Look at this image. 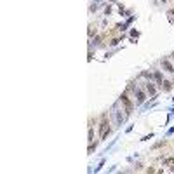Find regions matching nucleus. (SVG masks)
Wrapping results in <instances>:
<instances>
[{"label":"nucleus","mask_w":174,"mask_h":174,"mask_svg":"<svg viewBox=\"0 0 174 174\" xmlns=\"http://www.w3.org/2000/svg\"><path fill=\"white\" fill-rule=\"evenodd\" d=\"M146 91H148V94H150V96H155V94H157V89H155V85H153L152 80H148V82H146Z\"/></svg>","instance_id":"3"},{"label":"nucleus","mask_w":174,"mask_h":174,"mask_svg":"<svg viewBox=\"0 0 174 174\" xmlns=\"http://www.w3.org/2000/svg\"><path fill=\"white\" fill-rule=\"evenodd\" d=\"M160 2H164V4H166V2H167V0H160Z\"/></svg>","instance_id":"10"},{"label":"nucleus","mask_w":174,"mask_h":174,"mask_svg":"<svg viewBox=\"0 0 174 174\" xmlns=\"http://www.w3.org/2000/svg\"><path fill=\"white\" fill-rule=\"evenodd\" d=\"M174 164V157H169V159H164V166H172Z\"/></svg>","instance_id":"8"},{"label":"nucleus","mask_w":174,"mask_h":174,"mask_svg":"<svg viewBox=\"0 0 174 174\" xmlns=\"http://www.w3.org/2000/svg\"><path fill=\"white\" fill-rule=\"evenodd\" d=\"M171 172H174V164H172V166H171Z\"/></svg>","instance_id":"9"},{"label":"nucleus","mask_w":174,"mask_h":174,"mask_svg":"<svg viewBox=\"0 0 174 174\" xmlns=\"http://www.w3.org/2000/svg\"><path fill=\"white\" fill-rule=\"evenodd\" d=\"M162 89H164V91H171V89H172V82L164 80V82H162Z\"/></svg>","instance_id":"7"},{"label":"nucleus","mask_w":174,"mask_h":174,"mask_svg":"<svg viewBox=\"0 0 174 174\" xmlns=\"http://www.w3.org/2000/svg\"><path fill=\"white\" fill-rule=\"evenodd\" d=\"M162 66L166 68L167 73H174V68H172V65L169 63V59H162Z\"/></svg>","instance_id":"5"},{"label":"nucleus","mask_w":174,"mask_h":174,"mask_svg":"<svg viewBox=\"0 0 174 174\" xmlns=\"http://www.w3.org/2000/svg\"><path fill=\"white\" fill-rule=\"evenodd\" d=\"M153 79H155V82H157V85L162 87V82H164V80H162V73H160V72H155V73H153Z\"/></svg>","instance_id":"6"},{"label":"nucleus","mask_w":174,"mask_h":174,"mask_svg":"<svg viewBox=\"0 0 174 174\" xmlns=\"http://www.w3.org/2000/svg\"><path fill=\"white\" fill-rule=\"evenodd\" d=\"M134 92H136V98H138V103H145V99H146V96H145V92L141 91V89H134Z\"/></svg>","instance_id":"4"},{"label":"nucleus","mask_w":174,"mask_h":174,"mask_svg":"<svg viewBox=\"0 0 174 174\" xmlns=\"http://www.w3.org/2000/svg\"><path fill=\"white\" fill-rule=\"evenodd\" d=\"M110 134V127H108V120H106V115L101 117V124H99V138L105 139Z\"/></svg>","instance_id":"1"},{"label":"nucleus","mask_w":174,"mask_h":174,"mask_svg":"<svg viewBox=\"0 0 174 174\" xmlns=\"http://www.w3.org/2000/svg\"><path fill=\"white\" fill-rule=\"evenodd\" d=\"M120 101L125 105V108H127V111L130 113V110H132V103L129 101V96H127V92H124L122 96H120Z\"/></svg>","instance_id":"2"},{"label":"nucleus","mask_w":174,"mask_h":174,"mask_svg":"<svg viewBox=\"0 0 174 174\" xmlns=\"http://www.w3.org/2000/svg\"><path fill=\"white\" fill-rule=\"evenodd\" d=\"M172 59H174V54H172Z\"/></svg>","instance_id":"11"}]
</instances>
